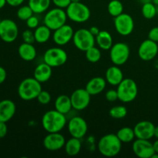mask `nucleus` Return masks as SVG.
Segmentation results:
<instances>
[{
    "mask_svg": "<svg viewBox=\"0 0 158 158\" xmlns=\"http://www.w3.org/2000/svg\"><path fill=\"white\" fill-rule=\"evenodd\" d=\"M153 147H154V150L155 151V153L158 154V139L155 140V141L153 143Z\"/></svg>",
    "mask_w": 158,
    "mask_h": 158,
    "instance_id": "a18cd8bd",
    "label": "nucleus"
},
{
    "mask_svg": "<svg viewBox=\"0 0 158 158\" xmlns=\"http://www.w3.org/2000/svg\"><path fill=\"white\" fill-rule=\"evenodd\" d=\"M108 13L113 17H117L123 12V5L120 0H111L107 5Z\"/></svg>",
    "mask_w": 158,
    "mask_h": 158,
    "instance_id": "c756f323",
    "label": "nucleus"
},
{
    "mask_svg": "<svg viewBox=\"0 0 158 158\" xmlns=\"http://www.w3.org/2000/svg\"><path fill=\"white\" fill-rule=\"evenodd\" d=\"M154 129L155 126L154 123L148 120L138 122L134 127L136 138L143 140H151L154 137Z\"/></svg>",
    "mask_w": 158,
    "mask_h": 158,
    "instance_id": "a211bd4d",
    "label": "nucleus"
},
{
    "mask_svg": "<svg viewBox=\"0 0 158 158\" xmlns=\"http://www.w3.org/2000/svg\"><path fill=\"white\" fill-rule=\"evenodd\" d=\"M138 1L142 4H145V3L151 2H152V0H138Z\"/></svg>",
    "mask_w": 158,
    "mask_h": 158,
    "instance_id": "09e8293b",
    "label": "nucleus"
},
{
    "mask_svg": "<svg viewBox=\"0 0 158 158\" xmlns=\"http://www.w3.org/2000/svg\"><path fill=\"white\" fill-rule=\"evenodd\" d=\"M148 39L152 41L158 43V26L152 28L148 33Z\"/></svg>",
    "mask_w": 158,
    "mask_h": 158,
    "instance_id": "ea45409f",
    "label": "nucleus"
},
{
    "mask_svg": "<svg viewBox=\"0 0 158 158\" xmlns=\"http://www.w3.org/2000/svg\"><path fill=\"white\" fill-rule=\"evenodd\" d=\"M19 35V28L12 19H5L0 23V39L5 43H13Z\"/></svg>",
    "mask_w": 158,
    "mask_h": 158,
    "instance_id": "9d476101",
    "label": "nucleus"
},
{
    "mask_svg": "<svg viewBox=\"0 0 158 158\" xmlns=\"http://www.w3.org/2000/svg\"><path fill=\"white\" fill-rule=\"evenodd\" d=\"M130 53V47L127 43H117L110 49V58L114 65L122 66L127 62Z\"/></svg>",
    "mask_w": 158,
    "mask_h": 158,
    "instance_id": "1a4fd4ad",
    "label": "nucleus"
},
{
    "mask_svg": "<svg viewBox=\"0 0 158 158\" xmlns=\"http://www.w3.org/2000/svg\"><path fill=\"white\" fill-rule=\"evenodd\" d=\"M114 27L116 31L123 36L131 35L134 29V20L131 15L123 12L114 17Z\"/></svg>",
    "mask_w": 158,
    "mask_h": 158,
    "instance_id": "9b49d317",
    "label": "nucleus"
},
{
    "mask_svg": "<svg viewBox=\"0 0 158 158\" xmlns=\"http://www.w3.org/2000/svg\"><path fill=\"white\" fill-rule=\"evenodd\" d=\"M154 137L158 139V126L155 127V129H154Z\"/></svg>",
    "mask_w": 158,
    "mask_h": 158,
    "instance_id": "de8ad7c7",
    "label": "nucleus"
},
{
    "mask_svg": "<svg viewBox=\"0 0 158 158\" xmlns=\"http://www.w3.org/2000/svg\"><path fill=\"white\" fill-rule=\"evenodd\" d=\"M7 4L12 7H18V6H22L25 0H6Z\"/></svg>",
    "mask_w": 158,
    "mask_h": 158,
    "instance_id": "79ce46f5",
    "label": "nucleus"
},
{
    "mask_svg": "<svg viewBox=\"0 0 158 158\" xmlns=\"http://www.w3.org/2000/svg\"><path fill=\"white\" fill-rule=\"evenodd\" d=\"M106 79L101 77L92 78L86 83L85 89L91 96H95L103 92L106 86Z\"/></svg>",
    "mask_w": 158,
    "mask_h": 158,
    "instance_id": "aec40b11",
    "label": "nucleus"
},
{
    "mask_svg": "<svg viewBox=\"0 0 158 158\" xmlns=\"http://www.w3.org/2000/svg\"><path fill=\"white\" fill-rule=\"evenodd\" d=\"M105 98L109 102H115L118 100V94L117 89H109L105 94Z\"/></svg>",
    "mask_w": 158,
    "mask_h": 158,
    "instance_id": "4c0bfd02",
    "label": "nucleus"
},
{
    "mask_svg": "<svg viewBox=\"0 0 158 158\" xmlns=\"http://www.w3.org/2000/svg\"><path fill=\"white\" fill-rule=\"evenodd\" d=\"M73 35L74 31L73 27L66 23L59 29L54 30L52 37L55 44H56L57 46H63L73 40Z\"/></svg>",
    "mask_w": 158,
    "mask_h": 158,
    "instance_id": "dca6fc26",
    "label": "nucleus"
},
{
    "mask_svg": "<svg viewBox=\"0 0 158 158\" xmlns=\"http://www.w3.org/2000/svg\"><path fill=\"white\" fill-rule=\"evenodd\" d=\"M152 2L154 3V5H156V6H158V0H152Z\"/></svg>",
    "mask_w": 158,
    "mask_h": 158,
    "instance_id": "3c124183",
    "label": "nucleus"
},
{
    "mask_svg": "<svg viewBox=\"0 0 158 158\" xmlns=\"http://www.w3.org/2000/svg\"><path fill=\"white\" fill-rule=\"evenodd\" d=\"M116 134L120 141L123 143H131L134 141V139L136 138L134 128L128 127H123L120 128Z\"/></svg>",
    "mask_w": 158,
    "mask_h": 158,
    "instance_id": "c85d7f7f",
    "label": "nucleus"
},
{
    "mask_svg": "<svg viewBox=\"0 0 158 158\" xmlns=\"http://www.w3.org/2000/svg\"><path fill=\"white\" fill-rule=\"evenodd\" d=\"M66 12L68 19L77 23H83L88 21L91 15L89 7L81 2H71L66 9Z\"/></svg>",
    "mask_w": 158,
    "mask_h": 158,
    "instance_id": "39448f33",
    "label": "nucleus"
},
{
    "mask_svg": "<svg viewBox=\"0 0 158 158\" xmlns=\"http://www.w3.org/2000/svg\"><path fill=\"white\" fill-rule=\"evenodd\" d=\"M86 58L89 63H97L101 59V51L99 47H96L95 46L93 47L89 48V49L86 51Z\"/></svg>",
    "mask_w": 158,
    "mask_h": 158,
    "instance_id": "2f4dec72",
    "label": "nucleus"
},
{
    "mask_svg": "<svg viewBox=\"0 0 158 158\" xmlns=\"http://www.w3.org/2000/svg\"><path fill=\"white\" fill-rule=\"evenodd\" d=\"M26 22V26H27V27L30 29H35L40 26V19H39L38 17L35 15H32V16L29 19H28Z\"/></svg>",
    "mask_w": 158,
    "mask_h": 158,
    "instance_id": "e433bc0d",
    "label": "nucleus"
},
{
    "mask_svg": "<svg viewBox=\"0 0 158 158\" xmlns=\"http://www.w3.org/2000/svg\"><path fill=\"white\" fill-rule=\"evenodd\" d=\"M6 77H7L6 70L2 66H0V85L4 83L6 79Z\"/></svg>",
    "mask_w": 158,
    "mask_h": 158,
    "instance_id": "37998d69",
    "label": "nucleus"
},
{
    "mask_svg": "<svg viewBox=\"0 0 158 158\" xmlns=\"http://www.w3.org/2000/svg\"><path fill=\"white\" fill-rule=\"evenodd\" d=\"M109 115L110 117L117 120L123 119L127 115V109L126 106L118 105V106H113L109 111Z\"/></svg>",
    "mask_w": 158,
    "mask_h": 158,
    "instance_id": "473e14b6",
    "label": "nucleus"
},
{
    "mask_svg": "<svg viewBox=\"0 0 158 158\" xmlns=\"http://www.w3.org/2000/svg\"><path fill=\"white\" fill-rule=\"evenodd\" d=\"M96 43L97 46L102 50H110L113 46V37L107 31H100L95 36Z\"/></svg>",
    "mask_w": 158,
    "mask_h": 158,
    "instance_id": "393cba45",
    "label": "nucleus"
},
{
    "mask_svg": "<svg viewBox=\"0 0 158 158\" xmlns=\"http://www.w3.org/2000/svg\"><path fill=\"white\" fill-rule=\"evenodd\" d=\"M52 0H29L28 5L30 6L34 14H42L49 10Z\"/></svg>",
    "mask_w": 158,
    "mask_h": 158,
    "instance_id": "cd10ccee",
    "label": "nucleus"
},
{
    "mask_svg": "<svg viewBox=\"0 0 158 158\" xmlns=\"http://www.w3.org/2000/svg\"><path fill=\"white\" fill-rule=\"evenodd\" d=\"M73 109L77 111H81L86 109L89 105L91 95L86 89L80 88L72 93L70 96Z\"/></svg>",
    "mask_w": 158,
    "mask_h": 158,
    "instance_id": "ddd939ff",
    "label": "nucleus"
},
{
    "mask_svg": "<svg viewBox=\"0 0 158 158\" xmlns=\"http://www.w3.org/2000/svg\"><path fill=\"white\" fill-rule=\"evenodd\" d=\"M122 143L117 134H107L99 140L97 148L100 154L106 157H113L120 154Z\"/></svg>",
    "mask_w": 158,
    "mask_h": 158,
    "instance_id": "f03ea898",
    "label": "nucleus"
},
{
    "mask_svg": "<svg viewBox=\"0 0 158 158\" xmlns=\"http://www.w3.org/2000/svg\"><path fill=\"white\" fill-rule=\"evenodd\" d=\"M34 35H35V42L43 44L49 41L50 37L52 36V30L45 24L41 25L35 29Z\"/></svg>",
    "mask_w": 158,
    "mask_h": 158,
    "instance_id": "a878e982",
    "label": "nucleus"
},
{
    "mask_svg": "<svg viewBox=\"0 0 158 158\" xmlns=\"http://www.w3.org/2000/svg\"><path fill=\"white\" fill-rule=\"evenodd\" d=\"M67 124L66 115L56 110H51L45 113L42 117V126L47 133L60 132Z\"/></svg>",
    "mask_w": 158,
    "mask_h": 158,
    "instance_id": "f257e3e1",
    "label": "nucleus"
},
{
    "mask_svg": "<svg viewBox=\"0 0 158 158\" xmlns=\"http://www.w3.org/2000/svg\"><path fill=\"white\" fill-rule=\"evenodd\" d=\"M67 60V53L60 47L49 48L43 54V62L52 68L63 66L66 63Z\"/></svg>",
    "mask_w": 158,
    "mask_h": 158,
    "instance_id": "0eeeda50",
    "label": "nucleus"
},
{
    "mask_svg": "<svg viewBox=\"0 0 158 158\" xmlns=\"http://www.w3.org/2000/svg\"><path fill=\"white\" fill-rule=\"evenodd\" d=\"M16 110L15 103L11 100L0 101V121L7 123L14 117Z\"/></svg>",
    "mask_w": 158,
    "mask_h": 158,
    "instance_id": "6ab92c4d",
    "label": "nucleus"
},
{
    "mask_svg": "<svg viewBox=\"0 0 158 158\" xmlns=\"http://www.w3.org/2000/svg\"><path fill=\"white\" fill-rule=\"evenodd\" d=\"M138 56L143 61H151L157 56L158 53L157 43L152 41L150 39L145 40L139 46Z\"/></svg>",
    "mask_w": 158,
    "mask_h": 158,
    "instance_id": "4468645a",
    "label": "nucleus"
},
{
    "mask_svg": "<svg viewBox=\"0 0 158 158\" xmlns=\"http://www.w3.org/2000/svg\"><path fill=\"white\" fill-rule=\"evenodd\" d=\"M82 148V143L80 139L76 137H71L70 139L66 141L64 149L65 152L67 155L73 157L80 154Z\"/></svg>",
    "mask_w": 158,
    "mask_h": 158,
    "instance_id": "bb28decb",
    "label": "nucleus"
},
{
    "mask_svg": "<svg viewBox=\"0 0 158 158\" xmlns=\"http://www.w3.org/2000/svg\"><path fill=\"white\" fill-rule=\"evenodd\" d=\"M72 2H80V0H71Z\"/></svg>",
    "mask_w": 158,
    "mask_h": 158,
    "instance_id": "603ef678",
    "label": "nucleus"
},
{
    "mask_svg": "<svg viewBox=\"0 0 158 158\" xmlns=\"http://www.w3.org/2000/svg\"><path fill=\"white\" fill-rule=\"evenodd\" d=\"M118 100L123 103H127L134 101L138 94V87L134 80L124 78L117 86Z\"/></svg>",
    "mask_w": 158,
    "mask_h": 158,
    "instance_id": "20e7f679",
    "label": "nucleus"
},
{
    "mask_svg": "<svg viewBox=\"0 0 158 158\" xmlns=\"http://www.w3.org/2000/svg\"><path fill=\"white\" fill-rule=\"evenodd\" d=\"M67 19L66 10L55 7L46 12L43 18V23L51 30L54 31L66 24Z\"/></svg>",
    "mask_w": 158,
    "mask_h": 158,
    "instance_id": "423d86ee",
    "label": "nucleus"
},
{
    "mask_svg": "<svg viewBox=\"0 0 158 158\" xmlns=\"http://www.w3.org/2000/svg\"><path fill=\"white\" fill-rule=\"evenodd\" d=\"M71 2V0H52V3L56 7L63 9H66Z\"/></svg>",
    "mask_w": 158,
    "mask_h": 158,
    "instance_id": "58836bf2",
    "label": "nucleus"
},
{
    "mask_svg": "<svg viewBox=\"0 0 158 158\" xmlns=\"http://www.w3.org/2000/svg\"><path fill=\"white\" fill-rule=\"evenodd\" d=\"M105 79H106V83H109L110 85L117 86L124 78H123V73L121 69L119 67V66L114 65L106 69Z\"/></svg>",
    "mask_w": 158,
    "mask_h": 158,
    "instance_id": "412c9836",
    "label": "nucleus"
},
{
    "mask_svg": "<svg viewBox=\"0 0 158 158\" xmlns=\"http://www.w3.org/2000/svg\"><path fill=\"white\" fill-rule=\"evenodd\" d=\"M36 99L40 104L47 105L51 102L52 97H51L50 94H49L48 91L42 89V90L40 91V94H39L38 97H37Z\"/></svg>",
    "mask_w": 158,
    "mask_h": 158,
    "instance_id": "f704fd0d",
    "label": "nucleus"
},
{
    "mask_svg": "<svg viewBox=\"0 0 158 158\" xmlns=\"http://www.w3.org/2000/svg\"><path fill=\"white\" fill-rule=\"evenodd\" d=\"M52 68L46 63H42L37 65L33 72V77L40 83H46L52 77Z\"/></svg>",
    "mask_w": 158,
    "mask_h": 158,
    "instance_id": "4be33fe9",
    "label": "nucleus"
},
{
    "mask_svg": "<svg viewBox=\"0 0 158 158\" xmlns=\"http://www.w3.org/2000/svg\"><path fill=\"white\" fill-rule=\"evenodd\" d=\"M89 30L90 31V32L94 35V36L98 35L99 32H100V29H99L97 26H91V27L89 29Z\"/></svg>",
    "mask_w": 158,
    "mask_h": 158,
    "instance_id": "c03bdc74",
    "label": "nucleus"
},
{
    "mask_svg": "<svg viewBox=\"0 0 158 158\" xmlns=\"http://www.w3.org/2000/svg\"><path fill=\"white\" fill-rule=\"evenodd\" d=\"M151 158H158V154H157V153H154V154H153L152 157H151Z\"/></svg>",
    "mask_w": 158,
    "mask_h": 158,
    "instance_id": "8fccbe9b",
    "label": "nucleus"
},
{
    "mask_svg": "<svg viewBox=\"0 0 158 158\" xmlns=\"http://www.w3.org/2000/svg\"><path fill=\"white\" fill-rule=\"evenodd\" d=\"M41 83L34 77H28L24 79L18 86V95L25 101H30L37 98L39 94L42 90Z\"/></svg>",
    "mask_w": 158,
    "mask_h": 158,
    "instance_id": "7ed1b4c3",
    "label": "nucleus"
},
{
    "mask_svg": "<svg viewBox=\"0 0 158 158\" xmlns=\"http://www.w3.org/2000/svg\"><path fill=\"white\" fill-rule=\"evenodd\" d=\"M7 4V2L6 0H0V9H2L3 7H5V6Z\"/></svg>",
    "mask_w": 158,
    "mask_h": 158,
    "instance_id": "49530a36",
    "label": "nucleus"
},
{
    "mask_svg": "<svg viewBox=\"0 0 158 158\" xmlns=\"http://www.w3.org/2000/svg\"><path fill=\"white\" fill-rule=\"evenodd\" d=\"M1 21H2V19L0 18V23H1Z\"/></svg>",
    "mask_w": 158,
    "mask_h": 158,
    "instance_id": "864d4df0",
    "label": "nucleus"
},
{
    "mask_svg": "<svg viewBox=\"0 0 158 158\" xmlns=\"http://www.w3.org/2000/svg\"><path fill=\"white\" fill-rule=\"evenodd\" d=\"M66 139L60 132L48 133L43 140V144L47 151H56L64 148Z\"/></svg>",
    "mask_w": 158,
    "mask_h": 158,
    "instance_id": "f3484780",
    "label": "nucleus"
},
{
    "mask_svg": "<svg viewBox=\"0 0 158 158\" xmlns=\"http://www.w3.org/2000/svg\"><path fill=\"white\" fill-rule=\"evenodd\" d=\"M157 6L152 2L142 5L141 13L143 16L147 19H152L156 16L157 13Z\"/></svg>",
    "mask_w": 158,
    "mask_h": 158,
    "instance_id": "7c9ffc66",
    "label": "nucleus"
},
{
    "mask_svg": "<svg viewBox=\"0 0 158 158\" xmlns=\"http://www.w3.org/2000/svg\"><path fill=\"white\" fill-rule=\"evenodd\" d=\"M67 129L71 137L81 140L87 133L88 125L83 117L74 116L67 122Z\"/></svg>",
    "mask_w": 158,
    "mask_h": 158,
    "instance_id": "f8f14e48",
    "label": "nucleus"
},
{
    "mask_svg": "<svg viewBox=\"0 0 158 158\" xmlns=\"http://www.w3.org/2000/svg\"><path fill=\"white\" fill-rule=\"evenodd\" d=\"M22 38H23V40L24 43H32V44H33L34 42H35L34 32H32L30 29H26L25 31H23V32L22 33Z\"/></svg>",
    "mask_w": 158,
    "mask_h": 158,
    "instance_id": "c9c22d12",
    "label": "nucleus"
},
{
    "mask_svg": "<svg viewBox=\"0 0 158 158\" xmlns=\"http://www.w3.org/2000/svg\"><path fill=\"white\" fill-rule=\"evenodd\" d=\"M132 151L137 157L140 158H151L155 153L153 143L150 140L137 138L133 141Z\"/></svg>",
    "mask_w": 158,
    "mask_h": 158,
    "instance_id": "2eb2a0df",
    "label": "nucleus"
},
{
    "mask_svg": "<svg viewBox=\"0 0 158 158\" xmlns=\"http://www.w3.org/2000/svg\"><path fill=\"white\" fill-rule=\"evenodd\" d=\"M8 133V127L6 123L0 121V138H3Z\"/></svg>",
    "mask_w": 158,
    "mask_h": 158,
    "instance_id": "a19ab883",
    "label": "nucleus"
},
{
    "mask_svg": "<svg viewBox=\"0 0 158 158\" xmlns=\"http://www.w3.org/2000/svg\"><path fill=\"white\" fill-rule=\"evenodd\" d=\"M54 106H55V110H56L57 111L65 115H67L73 109L70 97L65 94L58 96L55 100Z\"/></svg>",
    "mask_w": 158,
    "mask_h": 158,
    "instance_id": "b1692460",
    "label": "nucleus"
},
{
    "mask_svg": "<svg viewBox=\"0 0 158 158\" xmlns=\"http://www.w3.org/2000/svg\"><path fill=\"white\" fill-rule=\"evenodd\" d=\"M18 53L20 58L24 61L30 62L35 59L37 55L36 49L32 43L23 42L18 48Z\"/></svg>",
    "mask_w": 158,
    "mask_h": 158,
    "instance_id": "5701e85b",
    "label": "nucleus"
},
{
    "mask_svg": "<svg viewBox=\"0 0 158 158\" xmlns=\"http://www.w3.org/2000/svg\"><path fill=\"white\" fill-rule=\"evenodd\" d=\"M73 41L76 48L83 52H86L96 44L95 36L86 29H80L74 32Z\"/></svg>",
    "mask_w": 158,
    "mask_h": 158,
    "instance_id": "6e6552de",
    "label": "nucleus"
},
{
    "mask_svg": "<svg viewBox=\"0 0 158 158\" xmlns=\"http://www.w3.org/2000/svg\"><path fill=\"white\" fill-rule=\"evenodd\" d=\"M17 17L22 21H26L28 19L30 18L32 15H34L33 11L30 8L29 5L26 6H20L16 12Z\"/></svg>",
    "mask_w": 158,
    "mask_h": 158,
    "instance_id": "72a5a7b5",
    "label": "nucleus"
}]
</instances>
